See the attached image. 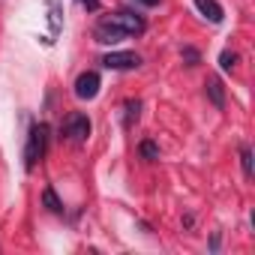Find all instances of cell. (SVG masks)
<instances>
[{
  "mask_svg": "<svg viewBox=\"0 0 255 255\" xmlns=\"http://www.w3.org/2000/svg\"><path fill=\"white\" fill-rule=\"evenodd\" d=\"M48 138H51L48 123H36V126H30L27 147H24V168H27V171H33V168H36V162H42V159H45Z\"/></svg>",
  "mask_w": 255,
  "mask_h": 255,
  "instance_id": "cell-1",
  "label": "cell"
},
{
  "mask_svg": "<svg viewBox=\"0 0 255 255\" xmlns=\"http://www.w3.org/2000/svg\"><path fill=\"white\" fill-rule=\"evenodd\" d=\"M102 24H108L111 30L123 33L126 39L144 33V21H141V15H135V12H114V15H105V18H102Z\"/></svg>",
  "mask_w": 255,
  "mask_h": 255,
  "instance_id": "cell-2",
  "label": "cell"
},
{
  "mask_svg": "<svg viewBox=\"0 0 255 255\" xmlns=\"http://www.w3.org/2000/svg\"><path fill=\"white\" fill-rule=\"evenodd\" d=\"M45 15H48V33L45 45H54V39L63 33V0H45Z\"/></svg>",
  "mask_w": 255,
  "mask_h": 255,
  "instance_id": "cell-3",
  "label": "cell"
},
{
  "mask_svg": "<svg viewBox=\"0 0 255 255\" xmlns=\"http://www.w3.org/2000/svg\"><path fill=\"white\" fill-rule=\"evenodd\" d=\"M90 117L87 114H72L69 120H66V126H63V135L72 141V144H81V141H87V135H90Z\"/></svg>",
  "mask_w": 255,
  "mask_h": 255,
  "instance_id": "cell-4",
  "label": "cell"
},
{
  "mask_svg": "<svg viewBox=\"0 0 255 255\" xmlns=\"http://www.w3.org/2000/svg\"><path fill=\"white\" fill-rule=\"evenodd\" d=\"M99 87H102V78H99V72H81L78 78H75V96L78 99H84V102H90V99H96L99 96Z\"/></svg>",
  "mask_w": 255,
  "mask_h": 255,
  "instance_id": "cell-5",
  "label": "cell"
},
{
  "mask_svg": "<svg viewBox=\"0 0 255 255\" xmlns=\"http://www.w3.org/2000/svg\"><path fill=\"white\" fill-rule=\"evenodd\" d=\"M102 66L105 69H138L141 66V57L135 54V51H108L105 57H102Z\"/></svg>",
  "mask_w": 255,
  "mask_h": 255,
  "instance_id": "cell-6",
  "label": "cell"
},
{
  "mask_svg": "<svg viewBox=\"0 0 255 255\" xmlns=\"http://www.w3.org/2000/svg\"><path fill=\"white\" fill-rule=\"evenodd\" d=\"M192 3H195V9H198L210 24H219V21L225 18V12H222V6L216 3V0H192Z\"/></svg>",
  "mask_w": 255,
  "mask_h": 255,
  "instance_id": "cell-7",
  "label": "cell"
},
{
  "mask_svg": "<svg viewBox=\"0 0 255 255\" xmlns=\"http://www.w3.org/2000/svg\"><path fill=\"white\" fill-rule=\"evenodd\" d=\"M207 96H210V102L216 105V108H225V90H222V81L219 78H207Z\"/></svg>",
  "mask_w": 255,
  "mask_h": 255,
  "instance_id": "cell-8",
  "label": "cell"
},
{
  "mask_svg": "<svg viewBox=\"0 0 255 255\" xmlns=\"http://www.w3.org/2000/svg\"><path fill=\"white\" fill-rule=\"evenodd\" d=\"M123 108H126V114H123V126H126V129H129V126H132V123L138 120V111H141V102H138V99H129V102H126V105H123Z\"/></svg>",
  "mask_w": 255,
  "mask_h": 255,
  "instance_id": "cell-9",
  "label": "cell"
},
{
  "mask_svg": "<svg viewBox=\"0 0 255 255\" xmlns=\"http://www.w3.org/2000/svg\"><path fill=\"white\" fill-rule=\"evenodd\" d=\"M42 204L51 210V213H63V204L57 201V195H54V189H45L42 192Z\"/></svg>",
  "mask_w": 255,
  "mask_h": 255,
  "instance_id": "cell-10",
  "label": "cell"
},
{
  "mask_svg": "<svg viewBox=\"0 0 255 255\" xmlns=\"http://www.w3.org/2000/svg\"><path fill=\"white\" fill-rule=\"evenodd\" d=\"M240 165H243V177H252V150L246 144L240 147Z\"/></svg>",
  "mask_w": 255,
  "mask_h": 255,
  "instance_id": "cell-11",
  "label": "cell"
},
{
  "mask_svg": "<svg viewBox=\"0 0 255 255\" xmlns=\"http://www.w3.org/2000/svg\"><path fill=\"white\" fill-rule=\"evenodd\" d=\"M234 63H237V54H234V51H222V54H219V66H222L225 72H231Z\"/></svg>",
  "mask_w": 255,
  "mask_h": 255,
  "instance_id": "cell-12",
  "label": "cell"
},
{
  "mask_svg": "<svg viewBox=\"0 0 255 255\" xmlns=\"http://www.w3.org/2000/svg\"><path fill=\"white\" fill-rule=\"evenodd\" d=\"M138 150H141V156H144V159H159V147H156L153 141H141V147H138Z\"/></svg>",
  "mask_w": 255,
  "mask_h": 255,
  "instance_id": "cell-13",
  "label": "cell"
},
{
  "mask_svg": "<svg viewBox=\"0 0 255 255\" xmlns=\"http://www.w3.org/2000/svg\"><path fill=\"white\" fill-rule=\"evenodd\" d=\"M183 60H186V66H195L198 63V51L195 48H183Z\"/></svg>",
  "mask_w": 255,
  "mask_h": 255,
  "instance_id": "cell-14",
  "label": "cell"
},
{
  "mask_svg": "<svg viewBox=\"0 0 255 255\" xmlns=\"http://www.w3.org/2000/svg\"><path fill=\"white\" fill-rule=\"evenodd\" d=\"M81 6H87L90 12H96L99 9V0H81Z\"/></svg>",
  "mask_w": 255,
  "mask_h": 255,
  "instance_id": "cell-15",
  "label": "cell"
},
{
  "mask_svg": "<svg viewBox=\"0 0 255 255\" xmlns=\"http://www.w3.org/2000/svg\"><path fill=\"white\" fill-rule=\"evenodd\" d=\"M141 3H144V6H156V3H159V0H141Z\"/></svg>",
  "mask_w": 255,
  "mask_h": 255,
  "instance_id": "cell-16",
  "label": "cell"
}]
</instances>
